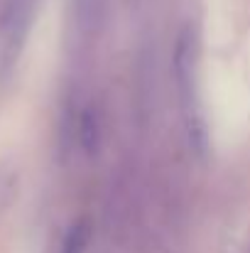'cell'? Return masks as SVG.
<instances>
[{"mask_svg":"<svg viewBox=\"0 0 250 253\" xmlns=\"http://www.w3.org/2000/svg\"><path fill=\"white\" fill-rule=\"evenodd\" d=\"M86 244H88V231H86L83 226H76V229L69 234L67 244H64V253H83Z\"/></svg>","mask_w":250,"mask_h":253,"instance_id":"1","label":"cell"}]
</instances>
